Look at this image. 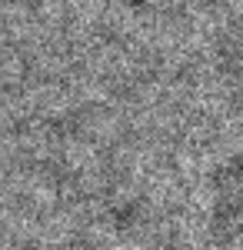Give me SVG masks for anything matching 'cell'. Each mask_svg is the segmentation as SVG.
Returning <instances> with one entry per match:
<instances>
[]
</instances>
